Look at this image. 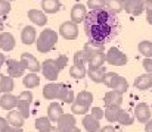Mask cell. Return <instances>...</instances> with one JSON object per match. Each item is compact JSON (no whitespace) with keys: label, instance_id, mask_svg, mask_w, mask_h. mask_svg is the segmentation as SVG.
Instances as JSON below:
<instances>
[{"label":"cell","instance_id":"1","mask_svg":"<svg viewBox=\"0 0 152 132\" xmlns=\"http://www.w3.org/2000/svg\"><path fill=\"white\" fill-rule=\"evenodd\" d=\"M115 28V18L108 9L90 10L84 19V30L86 35L92 41L105 44L112 35Z\"/></svg>","mask_w":152,"mask_h":132},{"label":"cell","instance_id":"2","mask_svg":"<svg viewBox=\"0 0 152 132\" xmlns=\"http://www.w3.org/2000/svg\"><path fill=\"white\" fill-rule=\"evenodd\" d=\"M36 43H37V50L40 53H49L58 43V32L55 30H43Z\"/></svg>","mask_w":152,"mask_h":132},{"label":"cell","instance_id":"3","mask_svg":"<svg viewBox=\"0 0 152 132\" xmlns=\"http://www.w3.org/2000/svg\"><path fill=\"white\" fill-rule=\"evenodd\" d=\"M33 101V94L31 91H22L18 95V104H16V110L21 113V116L24 119L30 118V106Z\"/></svg>","mask_w":152,"mask_h":132},{"label":"cell","instance_id":"4","mask_svg":"<svg viewBox=\"0 0 152 132\" xmlns=\"http://www.w3.org/2000/svg\"><path fill=\"white\" fill-rule=\"evenodd\" d=\"M105 62H108L109 65H114V66H123L127 63V56L121 50L111 47L108 50V53L105 54Z\"/></svg>","mask_w":152,"mask_h":132},{"label":"cell","instance_id":"5","mask_svg":"<svg viewBox=\"0 0 152 132\" xmlns=\"http://www.w3.org/2000/svg\"><path fill=\"white\" fill-rule=\"evenodd\" d=\"M7 65V75L10 78H16V76H24V72L27 69V65L24 60H15V59H7L4 62Z\"/></svg>","mask_w":152,"mask_h":132},{"label":"cell","instance_id":"6","mask_svg":"<svg viewBox=\"0 0 152 132\" xmlns=\"http://www.w3.org/2000/svg\"><path fill=\"white\" fill-rule=\"evenodd\" d=\"M42 71H43V76L50 81V82H55L58 79V75H59V68L55 62V59H48L43 62V66H42Z\"/></svg>","mask_w":152,"mask_h":132},{"label":"cell","instance_id":"7","mask_svg":"<svg viewBox=\"0 0 152 132\" xmlns=\"http://www.w3.org/2000/svg\"><path fill=\"white\" fill-rule=\"evenodd\" d=\"M59 34L65 38V40H75L78 37V27L74 22H64L59 27Z\"/></svg>","mask_w":152,"mask_h":132},{"label":"cell","instance_id":"8","mask_svg":"<svg viewBox=\"0 0 152 132\" xmlns=\"http://www.w3.org/2000/svg\"><path fill=\"white\" fill-rule=\"evenodd\" d=\"M151 107L146 104V103H139L134 109V116L136 119L140 122V123H146L149 119H151Z\"/></svg>","mask_w":152,"mask_h":132},{"label":"cell","instance_id":"9","mask_svg":"<svg viewBox=\"0 0 152 132\" xmlns=\"http://www.w3.org/2000/svg\"><path fill=\"white\" fill-rule=\"evenodd\" d=\"M86 16H87V9H86L84 4L77 3L75 6H72V9H71V22H74L77 25L80 22H84Z\"/></svg>","mask_w":152,"mask_h":132},{"label":"cell","instance_id":"10","mask_svg":"<svg viewBox=\"0 0 152 132\" xmlns=\"http://www.w3.org/2000/svg\"><path fill=\"white\" fill-rule=\"evenodd\" d=\"M58 123V129L61 132H66L69 128H72V126H75V123H77V120H75V116L72 115V113H64L62 116H61V119L56 122Z\"/></svg>","mask_w":152,"mask_h":132},{"label":"cell","instance_id":"11","mask_svg":"<svg viewBox=\"0 0 152 132\" xmlns=\"http://www.w3.org/2000/svg\"><path fill=\"white\" fill-rule=\"evenodd\" d=\"M61 88H62V84H56V82H50V84L45 85L43 87V97L46 100H58Z\"/></svg>","mask_w":152,"mask_h":132},{"label":"cell","instance_id":"12","mask_svg":"<svg viewBox=\"0 0 152 132\" xmlns=\"http://www.w3.org/2000/svg\"><path fill=\"white\" fill-rule=\"evenodd\" d=\"M21 60H24L25 62V65H27V69L30 71V72H33V74H37L39 71H42V66H40V62L31 54V53H22V56H21Z\"/></svg>","mask_w":152,"mask_h":132},{"label":"cell","instance_id":"13","mask_svg":"<svg viewBox=\"0 0 152 132\" xmlns=\"http://www.w3.org/2000/svg\"><path fill=\"white\" fill-rule=\"evenodd\" d=\"M143 1L145 0H126L123 4V9L132 15H140L143 12Z\"/></svg>","mask_w":152,"mask_h":132},{"label":"cell","instance_id":"14","mask_svg":"<svg viewBox=\"0 0 152 132\" xmlns=\"http://www.w3.org/2000/svg\"><path fill=\"white\" fill-rule=\"evenodd\" d=\"M62 115H64V110H62V106L59 103L53 101V103L49 104V107H48V119L50 120L52 123H56L61 119Z\"/></svg>","mask_w":152,"mask_h":132},{"label":"cell","instance_id":"15","mask_svg":"<svg viewBox=\"0 0 152 132\" xmlns=\"http://www.w3.org/2000/svg\"><path fill=\"white\" fill-rule=\"evenodd\" d=\"M16 104H18V97H15L12 92L10 94H3L0 97V107L4 109V110H9V112L15 110Z\"/></svg>","mask_w":152,"mask_h":132},{"label":"cell","instance_id":"16","mask_svg":"<svg viewBox=\"0 0 152 132\" xmlns=\"http://www.w3.org/2000/svg\"><path fill=\"white\" fill-rule=\"evenodd\" d=\"M28 18L39 27H43L48 24V16L43 10H39V9H31L28 10Z\"/></svg>","mask_w":152,"mask_h":132},{"label":"cell","instance_id":"17","mask_svg":"<svg viewBox=\"0 0 152 132\" xmlns=\"http://www.w3.org/2000/svg\"><path fill=\"white\" fill-rule=\"evenodd\" d=\"M24 120H25V119L21 116V113H19L18 110H10V112L7 113L6 122H7V125L12 126V128H22Z\"/></svg>","mask_w":152,"mask_h":132},{"label":"cell","instance_id":"18","mask_svg":"<svg viewBox=\"0 0 152 132\" xmlns=\"http://www.w3.org/2000/svg\"><path fill=\"white\" fill-rule=\"evenodd\" d=\"M120 112H121V107L120 106H105V109H103V118L109 123H114V122L118 120Z\"/></svg>","mask_w":152,"mask_h":132},{"label":"cell","instance_id":"19","mask_svg":"<svg viewBox=\"0 0 152 132\" xmlns=\"http://www.w3.org/2000/svg\"><path fill=\"white\" fill-rule=\"evenodd\" d=\"M36 38H37V32H36V28H33L31 25H27L24 27L22 30V34H21V40L22 43L30 45V44L36 43Z\"/></svg>","mask_w":152,"mask_h":132},{"label":"cell","instance_id":"20","mask_svg":"<svg viewBox=\"0 0 152 132\" xmlns=\"http://www.w3.org/2000/svg\"><path fill=\"white\" fill-rule=\"evenodd\" d=\"M109 88H112V91H115V92H118V94H121V95H123V94L129 89V84H127L126 78H123V76L117 75V76L114 78L112 84L109 85Z\"/></svg>","mask_w":152,"mask_h":132},{"label":"cell","instance_id":"21","mask_svg":"<svg viewBox=\"0 0 152 132\" xmlns=\"http://www.w3.org/2000/svg\"><path fill=\"white\" fill-rule=\"evenodd\" d=\"M134 87L137 89H149L152 87V74H143L134 79Z\"/></svg>","mask_w":152,"mask_h":132},{"label":"cell","instance_id":"22","mask_svg":"<svg viewBox=\"0 0 152 132\" xmlns=\"http://www.w3.org/2000/svg\"><path fill=\"white\" fill-rule=\"evenodd\" d=\"M103 103L105 106H120L123 103V95L111 89L103 95Z\"/></svg>","mask_w":152,"mask_h":132},{"label":"cell","instance_id":"23","mask_svg":"<svg viewBox=\"0 0 152 132\" xmlns=\"http://www.w3.org/2000/svg\"><path fill=\"white\" fill-rule=\"evenodd\" d=\"M83 126L87 132H98L101 129V123L99 120H96L92 115H84L83 118Z\"/></svg>","mask_w":152,"mask_h":132},{"label":"cell","instance_id":"24","mask_svg":"<svg viewBox=\"0 0 152 132\" xmlns=\"http://www.w3.org/2000/svg\"><path fill=\"white\" fill-rule=\"evenodd\" d=\"M103 45H105V44L89 40L87 43L84 44V48H83V50L86 51V54H87L89 57H92V56H95V54H98V53H103Z\"/></svg>","mask_w":152,"mask_h":132},{"label":"cell","instance_id":"25","mask_svg":"<svg viewBox=\"0 0 152 132\" xmlns=\"http://www.w3.org/2000/svg\"><path fill=\"white\" fill-rule=\"evenodd\" d=\"M58 100H62L64 103L72 104V103L75 101V94H74V91H72L69 87H66V85L62 84V88H61V92H59Z\"/></svg>","mask_w":152,"mask_h":132},{"label":"cell","instance_id":"26","mask_svg":"<svg viewBox=\"0 0 152 132\" xmlns=\"http://www.w3.org/2000/svg\"><path fill=\"white\" fill-rule=\"evenodd\" d=\"M15 48V37L10 32H1V50L12 51Z\"/></svg>","mask_w":152,"mask_h":132},{"label":"cell","instance_id":"27","mask_svg":"<svg viewBox=\"0 0 152 132\" xmlns=\"http://www.w3.org/2000/svg\"><path fill=\"white\" fill-rule=\"evenodd\" d=\"M105 74H106L105 66H102V68H89V71H87V75L93 82H102Z\"/></svg>","mask_w":152,"mask_h":132},{"label":"cell","instance_id":"28","mask_svg":"<svg viewBox=\"0 0 152 132\" xmlns=\"http://www.w3.org/2000/svg\"><path fill=\"white\" fill-rule=\"evenodd\" d=\"M42 7L45 13H56L61 9L59 0H42Z\"/></svg>","mask_w":152,"mask_h":132},{"label":"cell","instance_id":"29","mask_svg":"<svg viewBox=\"0 0 152 132\" xmlns=\"http://www.w3.org/2000/svg\"><path fill=\"white\" fill-rule=\"evenodd\" d=\"M75 101L80 103V104H83V106L90 107L92 103H93V94H92L90 91H86V89H84V91H80L78 95L75 97Z\"/></svg>","mask_w":152,"mask_h":132},{"label":"cell","instance_id":"30","mask_svg":"<svg viewBox=\"0 0 152 132\" xmlns=\"http://www.w3.org/2000/svg\"><path fill=\"white\" fill-rule=\"evenodd\" d=\"M22 82H24V85H25L27 88H36V87H39V85H40V76H39L37 74L30 72V74L24 75Z\"/></svg>","mask_w":152,"mask_h":132},{"label":"cell","instance_id":"31","mask_svg":"<svg viewBox=\"0 0 152 132\" xmlns=\"http://www.w3.org/2000/svg\"><path fill=\"white\" fill-rule=\"evenodd\" d=\"M86 74H87V71H86V68L81 66V65H72V66L69 68V75H71L74 79H83V78L86 76Z\"/></svg>","mask_w":152,"mask_h":132},{"label":"cell","instance_id":"32","mask_svg":"<svg viewBox=\"0 0 152 132\" xmlns=\"http://www.w3.org/2000/svg\"><path fill=\"white\" fill-rule=\"evenodd\" d=\"M52 122L48 118H37L36 119V128L39 132H49L52 129Z\"/></svg>","mask_w":152,"mask_h":132},{"label":"cell","instance_id":"33","mask_svg":"<svg viewBox=\"0 0 152 132\" xmlns=\"http://www.w3.org/2000/svg\"><path fill=\"white\" fill-rule=\"evenodd\" d=\"M87 63L90 65L89 68H102L103 63H105V53H98V54L89 57Z\"/></svg>","mask_w":152,"mask_h":132},{"label":"cell","instance_id":"34","mask_svg":"<svg viewBox=\"0 0 152 132\" xmlns=\"http://www.w3.org/2000/svg\"><path fill=\"white\" fill-rule=\"evenodd\" d=\"M105 7L111 13H118V12L123 10V3L120 0H106L105 1Z\"/></svg>","mask_w":152,"mask_h":132},{"label":"cell","instance_id":"35","mask_svg":"<svg viewBox=\"0 0 152 132\" xmlns=\"http://www.w3.org/2000/svg\"><path fill=\"white\" fill-rule=\"evenodd\" d=\"M15 87L13 84V78H10L9 75H3V82H1V92L4 94H10L12 89Z\"/></svg>","mask_w":152,"mask_h":132},{"label":"cell","instance_id":"36","mask_svg":"<svg viewBox=\"0 0 152 132\" xmlns=\"http://www.w3.org/2000/svg\"><path fill=\"white\" fill-rule=\"evenodd\" d=\"M139 51L146 57V59H151L152 57V41H140L139 43Z\"/></svg>","mask_w":152,"mask_h":132},{"label":"cell","instance_id":"37","mask_svg":"<svg viewBox=\"0 0 152 132\" xmlns=\"http://www.w3.org/2000/svg\"><path fill=\"white\" fill-rule=\"evenodd\" d=\"M87 62H89V56L86 54L84 50H80V51H75V53H74V65H81V66H84Z\"/></svg>","mask_w":152,"mask_h":132},{"label":"cell","instance_id":"38","mask_svg":"<svg viewBox=\"0 0 152 132\" xmlns=\"http://www.w3.org/2000/svg\"><path fill=\"white\" fill-rule=\"evenodd\" d=\"M89 110H90V107L83 106V104H80V103H77V101H74V103L71 104V112H72V115H86Z\"/></svg>","mask_w":152,"mask_h":132},{"label":"cell","instance_id":"39","mask_svg":"<svg viewBox=\"0 0 152 132\" xmlns=\"http://www.w3.org/2000/svg\"><path fill=\"white\" fill-rule=\"evenodd\" d=\"M118 123H121V125H132L133 123V118L130 116V113L129 112H126V110H123L121 109V112H120V115H118V120H117Z\"/></svg>","mask_w":152,"mask_h":132},{"label":"cell","instance_id":"40","mask_svg":"<svg viewBox=\"0 0 152 132\" xmlns=\"http://www.w3.org/2000/svg\"><path fill=\"white\" fill-rule=\"evenodd\" d=\"M105 1L106 0H87V6L90 7V10H98L105 7Z\"/></svg>","mask_w":152,"mask_h":132},{"label":"cell","instance_id":"41","mask_svg":"<svg viewBox=\"0 0 152 132\" xmlns=\"http://www.w3.org/2000/svg\"><path fill=\"white\" fill-rule=\"evenodd\" d=\"M10 9H12V6L7 0H0V16L7 15L10 12Z\"/></svg>","mask_w":152,"mask_h":132},{"label":"cell","instance_id":"42","mask_svg":"<svg viewBox=\"0 0 152 132\" xmlns=\"http://www.w3.org/2000/svg\"><path fill=\"white\" fill-rule=\"evenodd\" d=\"M55 62H56V65H58L59 71H62V69L66 66V63H68V56H65V54H61L58 59H55Z\"/></svg>","mask_w":152,"mask_h":132},{"label":"cell","instance_id":"43","mask_svg":"<svg viewBox=\"0 0 152 132\" xmlns=\"http://www.w3.org/2000/svg\"><path fill=\"white\" fill-rule=\"evenodd\" d=\"M118 74H114V72H106L105 74V76H103V79H102V82L106 85V87H109L111 84H112V81H114V78L117 76Z\"/></svg>","mask_w":152,"mask_h":132},{"label":"cell","instance_id":"44","mask_svg":"<svg viewBox=\"0 0 152 132\" xmlns=\"http://www.w3.org/2000/svg\"><path fill=\"white\" fill-rule=\"evenodd\" d=\"M90 115H92L96 120H101L102 118H103V110H102L101 107H92V109H90Z\"/></svg>","mask_w":152,"mask_h":132},{"label":"cell","instance_id":"45","mask_svg":"<svg viewBox=\"0 0 152 132\" xmlns=\"http://www.w3.org/2000/svg\"><path fill=\"white\" fill-rule=\"evenodd\" d=\"M143 68L148 74H152V59H145L143 60Z\"/></svg>","mask_w":152,"mask_h":132},{"label":"cell","instance_id":"46","mask_svg":"<svg viewBox=\"0 0 152 132\" xmlns=\"http://www.w3.org/2000/svg\"><path fill=\"white\" fill-rule=\"evenodd\" d=\"M143 9L146 12H152V0H145L143 1Z\"/></svg>","mask_w":152,"mask_h":132},{"label":"cell","instance_id":"47","mask_svg":"<svg viewBox=\"0 0 152 132\" xmlns=\"http://www.w3.org/2000/svg\"><path fill=\"white\" fill-rule=\"evenodd\" d=\"M98 132H115V129L111 126V125H106V126H103V128H101Z\"/></svg>","mask_w":152,"mask_h":132},{"label":"cell","instance_id":"48","mask_svg":"<svg viewBox=\"0 0 152 132\" xmlns=\"http://www.w3.org/2000/svg\"><path fill=\"white\" fill-rule=\"evenodd\" d=\"M6 126H7V122H6V119L0 116V132L3 131V129H4Z\"/></svg>","mask_w":152,"mask_h":132},{"label":"cell","instance_id":"49","mask_svg":"<svg viewBox=\"0 0 152 132\" xmlns=\"http://www.w3.org/2000/svg\"><path fill=\"white\" fill-rule=\"evenodd\" d=\"M145 132H152V119H149L145 123Z\"/></svg>","mask_w":152,"mask_h":132},{"label":"cell","instance_id":"50","mask_svg":"<svg viewBox=\"0 0 152 132\" xmlns=\"http://www.w3.org/2000/svg\"><path fill=\"white\" fill-rule=\"evenodd\" d=\"M146 22L152 25V12H146Z\"/></svg>","mask_w":152,"mask_h":132},{"label":"cell","instance_id":"51","mask_svg":"<svg viewBox=\"0 0 152 132\" xmlns=\"http://www.w3.org/2000/svg\"><path fill=\"white\" fill-rule=\"evenodd\" d=\"M66 132H81V131H80V128H78V126L75 125V126H72V128H69V129H68V131H66Z\"/></svg>","mask_w":152,"mask_h":132},{"label":"cell","instance_id":"52","mask_svg":"<svg viewBox=\"0 0 152 132\" xmlns=\"http://www.w3.org/2000/svg\"><path fill=\"white\" fill-rule=\"evenodd\" d=\"M4 62H6V59H4V56H3V54L0 53V68H1V66L4 65Z\"/></svg>","mask_w":152,"mask_h":132},{"label":"cell","instance_id":"53","mask_svg":"<svg viewBox=\"0 0 152 132\" xmlns=\"http://www.w3.org/2000/svg\"><path fill=\"white\" fill-rule=\"evenodd\" d=\"M1 132H13V128L7 125V126H6V128H4V129H3V131H1Z\"/></svg>","mask_w":152,"mask_h":132},{"label":"cell","instance_id":"54","mask_svg":"<svg viewBox=\"0 0 152 132\" xmlns=\"http://www.w3.org/2000/svg\"><path fill=\"white\" fill-rule=\"evenodd\" d=\"M49 132H61V131H59V129H58L56 126H52V129H50Z\"/></svg>","mask_w":152,"mask_h":132},{"label":"cell","instance_id":"55","mask_svg":"<svg viewBox=\"0 0 152 132\" xmlns=\"http://www.w3.org/2000/svg\"><path fill=\"white\" fill-rule=\"evenodd\" d=\"M1 82H3V75L0 74V92H1Z\"/></svg>","mask_w":152,"mask_h":132},{"label":"cell","instance_id":"56","mask_svg":"<svg viewBox=\"0 0 152 132\" xmlns=\"http://www.w3.org/2000/svg\"><path fill=\"white\" fill-rule=\"evenodd\" d=\"M13 132H24L22 128H13Z\"/></svg>","mask_w":152,"mask_h":132},{"label":"cell","instance_id":"57","mask_svg":"<svg viewBox=\"0 0 152 132\" xmlns=\"http://www.w3.org/2000/svg\"><path fill=\"white\" fill-rule=\"evenodd\" d=\"M0 48H1V32H0Z\"/></svg>","mask_w":152,"mask_h":132},{"label":"cell","instance_id":"58","mask_svg":"<svg viewBox=\"0 0 152 132\" xmlns=\"http://www.w3.org/2000/svg\"><path fill=\"white\" fill-rule=\"evenodd\" d=\"M120 1H121V3H123V4H124V1H126V0H120Z\"/></svg>","mask_w":152,"mask_h":132},{"label":"cell","instance_id":"59","mask_svg":"<svg viewBox=\"0 0 152 132\" xmlns=\"http://www.w3.org/2000/svg\"><path fill=\"white\" fill-rule=\"evenodd\" d=\"M7 1H9V3H10V1H15V0H7Z\"/></svg>","mask_w":152,"mask_h":132}]
</instances>
